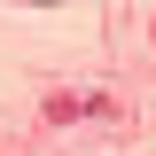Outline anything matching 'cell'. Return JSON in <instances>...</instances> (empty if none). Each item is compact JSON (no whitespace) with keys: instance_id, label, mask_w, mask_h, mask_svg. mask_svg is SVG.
<instances>
[{"instance_id":"6da1fadb","label":"cell","mask_w":156,"mask_h":156,"mask_svg":"<svg viewBox=\"0 0 156 156\" xmlns=\"http://www.w3.org/2000/svg\"><path fill=\"white\" fill-rule=\"evenodd\" d=\"M86 109H101V94H55L47 101V117H86Z\"/></svg>"},{"instance_id":"7a4b0ae2","label":"cell","mask_w":156,"mask_h":156,"mask_svg":"<svg viewBox=\"0 0 156 156\" xmlns=\"http://www.w3.org/2000/svg\"><path fill=\"white\" fill-rule=\"evenodd\" d=\"M31 8H62V0H31Z\"/></svg>"}]
</instances>
